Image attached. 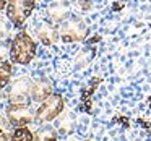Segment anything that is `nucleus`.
Here are the masks:
<instances>
[{"label":"nucleus","instance_id":"19","mask_svg":"<svg viewBox=\"0 0 151 141\" xmlns=\"http://www.w3.org/2000/svg\"><path fill=\"white\" fill-rule=\"evenodd\" d=\"M72 2H73V4H75L81 11H88L89 8H91V5H93V0H72Z\"/></svg>","mask_w":151,"mask_h":141},{"label":"nucleus","instance_id":"13","mask_svg":"<svg viewBox=\"0 0 151 141\" xmlns=\"http://www.w3.org/2000/svg\"><path fill=\"white\" fill-rule=\"evenodd\" d=\"M94 54H96V50L93 49V47H85V49H81L78 54H76V57H75L76 68H85V67L93 60Z\"/></svg>","mask_w":151,"mask_h":141},{"label":"nucleus","instance_id":"12","mask_svg":"<svg viewBox=\"0 0 151 141\" xmlns=\"http://www.w3.org/2000/svg\"><path fill=\"white\" fill-rule=\"evenodd\" d=\"M15 125L8 120V117H2L0 115V141H12L13 140V130Z\"/></svg>","mask_w":151,"mask_h":141},{"label":"nucleus","instance_id":"8","mask_svg":"<svg viewBox=\"0 0 151 141\" xmlns=\"http://www.w3.org/2000/svg\"><path fill=\"white\" fill-rule=\"evenodd\" d=\"M52 94V81L47 78H41L37 81L33 83L31 88V97L34 102H42L44 99H47Z\"/></svg>","mask_w":151,"mask_h":141},{"label":"nucleus","instance_id":"14","mask_svg":"<svg viewBox=\"0 0 151 141\" xmlns=\"http://www.w3.org/2000/svg\"><path fill=\"white\" fill-rule=\"evenodd\" d=\"M12 72H13V67L8 60H0V89L10 83Z\"/></svg>","mask_w":151,"mask_h":141},{"label":"nucleus","instance_id":"3","mask_svg":"<svg viewBox=\"0 0 151 141\" xmlns=\"http://www.w3.org/2000/svg\"><path fill=\"white\" fill-rule=\"evenodd\" d=\"M36 5V0H8L7 4V18L12 24L21 28L24 21L31 16Z\"/></svg>","mask_w":151,"mask_h":141},{"label":"nucleus","instance_id":"9","mask_svg":"<svg viewBox=\"0 0 151 141\" xmlns=\"http://www.w3.org/2000/svg\"><path fill=\"white\" fill-rule=\"evenodd\" d=\"M47 15L54 23H63L70 16V8L65 2H57L47 8Z\"/></svg>","mask_w":151,"mask_h":141},{"label":"nucleus","instance_id":"2","mask_svg":"<svg viewBox=\"0 0 151 141\" xmlns=\"http://www.w3.org/2000/svg\"><path fill=\"white\" fill-rule=\"evenodd\" d=\"M65 109V102L60 94H50L47 99L41 102V105L36 109L34 122L37 123H49L54 118H57Z\"/></svg>","mask_w":151,"mask_h":141},{"label":"nucleus","instance_id":"22","mask_svg":"<svg viewBox=\"0 0 151 141\" xmlns=\"http://www.w3.org/2000/svg\"><path fill=\"white\" fill-rule=\"evenodd\" d=\"M138 123H141L146 130H150V128H151V123H150V122H146V120H143V118H138Z\"/></svg>","mask_w":151,"mask_h":141},{"label":"nucleus","instance_id":"17","mask_svg":"<svg viewBox=\"0 0 151 141\" xmlns=\"http://www.w3.org/2000/svg\"><path fill=\"white\" fill-rule=\"evenodd\" d=\"M12 21L10 20H5L4 16H0V39L2 41H7L8 36H10V31H12Z\"/></svg>","mask_w":151,"mask_h":141},{"label":"nucleus","instance_id":"10","mask_svg":"<svg viewBox=\"0 0 151 141\" xmlns=\"http://www.w3.org/2000/svg\"><path fill=\"white\" fill-rule=\"evenodd\" d=\"M101 81H102V78L96 76V78L91 79V83H89L88 88L81 89V110L91 114V97H93V94H94L98 84H101Z\"/></svg>","mask_w":151,"mask_h":141},{"label":"nucleus","instance_id":"6","mask_svg":"<svg viewBox=\"0 0 151 141\" xmlns=\"http://www.w3.org/2000/svg\"><path fill=\"white\" fill-rule=\"evenodd\" d=\"M34 114L29 109V105H13L10 104L7 107V117L15 127H23L34 122Z\"/></svg>","mask_w":151,"mask_h":141},{"label":"nucleus","instance_id":"20","mask_svg":"<svg viewBox=\"0 0 151 141\" xmlns=\"http://www.w3.org/2000/svg\"><path fill=\"white\" fill-rule=\"evenodd\" d=\"M114 122H119V123L124 125V128H128V120H127L125 117H115Z\"/></svg>","mask_w":151,"mask_h":141},{"label":"nucleus","instance_id":"5","mask_svg":"<svg viewBox=\"0 0 151 141\" xmlns=\"http://www.w3.org/2000/svg\"><path fill=\"white\" fill-rule=\"evenodd\" d=\"M88 36V28L78 18H70L60 26V41L63 42H78Z\"/></svg>","mask_w":151,"mask_h":141},{"label":"nucleus","instance_id":"25","mask_svg":"<svg viewBox=\"0 0 151 141\" xmlns=\"http://www.w3.org/2000/svg\"><path fill=\"white\" fill-rule=\"evenodd\" d=\"M148 102H150V107H151V97H150V99H148Z\"/></svg>","mask_w":151,"mask_h":141},{"label":"nucleus","instance_id":"15","mask_svg":"<svg viewBox=\"0 0 151 141\" xmlns=\"http://www.w3.org/2000/svg\"><path fill=\"white\" fill-rule=\"evenodd\" d=\"M57 136H59V131L55 128H49V127L41 128L34 133V140H39V141H52V140H57Z\"/></svg>","mask_w":151,"mask_h":141},{"label":"nucleus","instance_id":"1","mask_svg":"<svg viewBox=\"0 0 151 141\" xmlns=\"http://www.w3.org/2000/svg\"><path fill=\"white\" fill-rule=\"evenodd\" d=\"M34 57H36V42L26 31H20L10 42L12 63L28 65Z\"/></svg>","mask_w":151,"mask_h":141},{"label":"nucleus","instance_id":"21","mask_svg":"<svg viewBox=\"0 0 151 141\" xmlns=\"http://www.w3.org/2000/svg\"><path fill=\"white\" fill-rule=\"evenodd\" d=\"M124 2H115V4L114 5H112V10H114V11H119V10H122V8H124Z\"/></svg>","mask_w":151,"mask_h":141},{"label":"nucleus","instance_id":"18","mask_svg":"<svg viewBox=\"0 0 151 141\" xmlns=\"http://www.w3.org/2000/svg\"><path fill=\"white\" fill-rule=\"evenodd\" d=\"M10 57V46L7 44V41L0 39V60H7Z\"/></svg>","mask_w":151,"mask_h":141},{"label":"nucleus","instance_id":"23","mask_svg":"<svg viewBox=\"0 0 151 141\" xmlns=\"http://www.w3.org/2000/svg\"><path fill=\"white\" fill-rule=\"evenodd\" d=\"M99 41H101V36H99V34H94V36H93V39L88 41V44H94V42H99Z\"/></svg>","mask_w":151,"mask_h":141},{"label":"nucleus","instance_id":"7","mask_svg":"<svg viewBox=\"0 0 151 141\" xmlns=\"http://www.w3.org/2000/svg\"><path fill=\"white\" fill-rule=\"evenodd\" d=\"M36 36L39 37V41L44 46H54L57 42V39H60V31L57 29V26L52 23H42L39 26L34 28Z\"/></svg>","mask_w":151,"mask_h":141},{"label":"nucleus","instance_id":"11","mask_svg":"<svg viewBox=\"0 0 151 141\" xmlns=\"http://www.w3.org/2000/svg\"><path fill=\"white\" fill-rule=\"evenodd\" d=\"M73 125H75V118L70 112H65V114H60L57 117V123H55V130L59 131V135H68L70 131L73 130Z\"/></svg>","mask_w":151,"mask_h":141},{"label":"nucleus","instance_id":"16","mask_svg":"<svg viewBox=\"0 0 151 141\" xmlns=\"http://www.w3.org/2000/svg\"><path fill=\"white\" fill-rule=\"evenodd\" d=\"M15 141H33L34 140V133L28 128V125L23 127H17L15 128V135H13Z\"/></svg>","mask_w":151,"mask_h":141},{"label":"nucleus","instance_id":"4","mask_svg":"<svg viewBox=\"0 0 151 141\" xmlns=\"http://www.w3.org/2000/svg\"><path fill=\"white\" fill-rule=\"evenodd\" d=\"M31 88H33V81L29 78H26V76L15 79L13 84L10 86V89L7 92L8 102L13 105H29V102L33 101Z\"/></svg>","mask_w":151,"mask_h":141},{"label":"nucleus","instance_id":"24","mask_svg":"<svg viewBox=\"0 0 151 141\" xmlns=\"http://www.w3.org/2000/svg\"><path fill=\"white\" fill-rule=\"evenodd\" d=\"M7 4H8V0H0V11L4 8H7Z\"/></svg>","mask_w":151,"mask_h":141}]
</instances>
